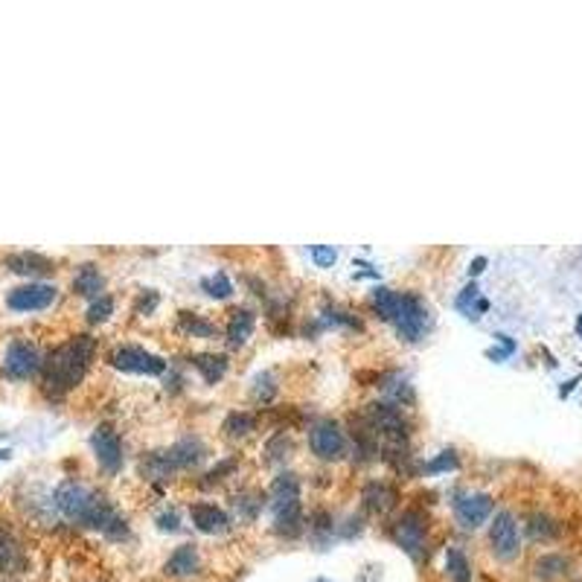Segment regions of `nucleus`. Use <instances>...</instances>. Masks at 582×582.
<instances>
[{
    "label": "nucleus",
    "mask_w": 582,
    "mask_h": 582,
    "mask_svg": "<svg viewBox=\"0 0 582 582\" xmlns=\"http://www.w3.org/2000/svg\"><path fill=\"white\" fill-rule=\"evenodd\" d=\"M96 352V341L91 335H73L59 347H53L44 355V368H41V387L53 399H61L77 387L85 373H88Z\"/></svg>",
    "instance_id": "nucleus-1"
},
{
    "label": "nucleus",
    "mask_w": 582,
    "mask_h": 582,
    "mask_svg": "<svg viewBox=\"0 0 582 582\" xmlns=\"http://www.w3.org/2000/svg\"><path fill=\"white\" fill-rule=\"evenodd\" d=\"M56 510L73 524L93 527V530L108 533L120 515L114 513V506L108 504L100 492L88 489L79 481H64L56 489Z\"/></svg>",
    "instance_id": "nucleus-2"
},
{
    "label": "nucleus",
    "mask_w": 582,
    "mask_h": 582,
    "mask_svg": "<svg viewBox=\"0 0 582 582\" xmlns=\"http://www.w3.org/2000/svg\"><path fill=\"white\" fill-rule=\"evenodd\" d=\"M41 368H44V355L38 352L36 344H29L24 338L9 341V347L4 352V370L9 379L15 382L32 379L36 373H41Z\"/></svg>",
    "instance_id": "nucleus-3"
},
{
    "label": "nucleus",
    "mask_w": 582,
    "mask_h": 582,
    "mask_svg": "<svg viewBox=\"0 0 582 582\" xmlns=\"http://www.w3.org/2000/svg\"><path fill=\"white\" fill-rule=\"evenodd\" d=\"M425 536H428V515L423 510H405L393 524V542L411 559L423 556Z\"/></svg>",
    "instance_id": "nucleus-4"
},
{
    "label": "nucleus",
    "mask_w": 582,
    "mask_h": 582,
    "mask_svg": "<svg viewBox=\"0 0 582 582\" xmlns=\"http://www.w3.org/2000/svg\"><path fill=\"white\" fill-rule=\"evenodd\" d=\"M489 545L492 554L504 559V562H513L521 551V538H519V521H515L513 513L501 510L489 524Z\"/></svg>",
    "instance_id": "nucleus-5"
},
{
    "label": "nucleus",
    "mask_w": 582,
    "mask_h": 582,
    "mask_svg": "<svg viewBox=\"0 0 582 582\" xmlns=\"http://www.w3.org/2000/svg\"><path fill=\"white\" fill-rule=\"evenodd\" d=\"M111 364L123 373H137V376H160L166 370V361L160 355L149 352L143 347H134V344H125V347H117L111 352Z\"/></svg>",
    "instance_id": "nucleus-6"
},
{
    "label": "nucleus",
    "mask_w": 582,
    "mask_h": 582,
    "mask_svg": "<svg viewBox=\"0 0 582 582\" xmlns=\"http://www.w3.org/2000/svg\"><path fill=\"white\" fill-rule=\"evenodd\" d=\"M344 446H347V437H344V431L335 419H318V423L309 428V449L315 451L320 460H338L344 455Z\"/></svg>",
    "instance_id": "nucleus-7"
},
{
    "label": "nucleus",
    "mask_w": 582,
    "mask_h": 582,
    "mask_svg": "<svg viewBox=\"0 0 582 582\" xmlns=\"http://www.w3.org/2000/svg\"><path fill=\"white\" fill-rule=\"evenodd\" d=\"M56 295H59V288L50 283H24L9 291L6 306L12 311H41L56 303Z\"/></svg>",
    "instance_id": "nucleus-8"
},
{
    "label": "nucleus",
    "mask_w": 582,
    "mask_h": 582,
    "mask_svg": "<svg viewBox=\"0 0 582 582\" xmlns=\"http://www.w3.org/2000/svg\"><path fill=\"white\" fill-rule=\"evenodd\" d=\"M428 306L419 300L416 295H402V306H399L396 311V329H399V335H402L405 341H419L423 338V332L428 329Z\"/></svg>",
    "instance_id": "nucleus-9"
},
{
    "label": "nucleus",
    "mask_w": 582,
    "mask_h": 582,
    "mask_svg": "<svg viewBox=\"0 0 582 582\" xmlns=\"http://www.w3.org/2000/svg\"><path fill=\"white\" fill-rule=\"evenodd\" d=\"M91 449L96 455V463L108 472V475H117L123 469V443L120 434L111 425H100L91 434Z\"/></svg>",
    "instance_id": "nucleus-10"
},
{
    "label": "nucleus",
    "mask_w": 582,
    "mask_h": 582,
    "mask_svg": "<svg viewBox=\"0 0 582 582\" xmlns=\"http://www.w3.org/2000/svg\"><path fill=\"white\" fill-rule=\"evenodd\" d=\"M495 510V501L489 492H466L455 501V519L466 530H475L489 519Z\"/></svg>",
    "instance_id": "nucleus-11"
},
{
    "label": "nucleus",
    "mask_w": 582,
    "mask_h": 582,
    "mask_svg": "<svg viewBox=\"0 0 582 582\" xmlns=\"http://www.w3.org/2000/svg\"><path fill=\"white\" fill-rule=\"evenodd\" d=\"M6 268L15 274H24V277H44L56 271V263L47 260L41 254H32V251H20V254H9L6 256Z\"/></svg>",
    "instance_id": "nucleus-12"
},
{
    "label": "nucleus",
    "mask_w": 582,
    "mask_h": 582,
    "mask_svg": "<svg viewBox=\"0 0 582 582\" xmlns=\"http://www.w3.org/2000/svg\"><path fill=\"white\" fill-rule=\"evenodd\" d=\"M190 519L201 533H222V530H228V524H230L228 513H224L222 506L207 504V501L192 504L190 506Z\"/></svg>",
    "instance_id": "nucleus-13"
},
{
    "label": "nucleus",
    "mask_w": 582,
    "mask_h": 582,
    "mask_svg": "<svg viewBox=\"0 0 582 582\" xmlns=\"http://www.w3.org/2000/svg\"><path fill=\"white\" fill-rule=\"evenodd\" d=\"M20 565H24V547L6 524H0V577L18 574Z\"/></svg>",
    "instance_id": "nucleus-14"
},
{
    "label": "nucleus",
    "mask_w": 582,
    "mask_h": 582,
    "mask_svg": "<svg viewBox=\"0 0 582 582\" xmlns=\"http://www.w3.org/2000/svg\"><path fill=\"white\" fill-rule=\"evenodd\" d=\"M198 565H201L198 547L196 545H178L164 562V574L166 577H192L198 570Z\"/></svg>",
    "instance_id": "nucleus-15"
},
{
    "label": "nucleus",
    "mask_w": 582,
    "mask_h": 582,
    "mask_svg": "<svg viewBox=\"0 0 582 582\" xmlns=\"http://www.w3.org/2000/svg\"><path fill=\"white\" fill-rule=\"evenodd\" d=\"M303 524H306V519H303V506H300V501L274 510V533L277 536L297 538L300 533H303Z\"/></svg>",
    "instance_id": "nucleus-16"
},
{
    "label": "nucleus",
    "mask_w": 582,
    "mask_h": 582,
    "mask_svg": "<svg viewBox=\"0 0 582 582\" xmlns=\"http://www.w3.org/2000/svg\"><path fill=\"white\" fill-rule=\"evenodd\" d=\"M256 327V315L251 309H233L228 318V327H224V335H228L230 347H242V344L254 335Z\"/></svg>",
    "instance_id": "nucleus-17"
},
{
    "label": "nucleus",
    "mask_w": 582,
    "mask_h": 582,
    "mask_svg": "<svg viewBox=\"0 0 582 582\" xmlns=\"http://www.w3.org/2000/svg\"><path fill=\"white\" fill-rule=\"evenodd\" d=\"M102 286H105V277L93 263L79 265L77 274H73V291L82 297H93V300L102 297Z\"/></svg>",
    "instance_id": "nucleus-18"
},
{
    "label": "nucleus",
    "mask_w": 582,
    "mask_h": 582,
    "mask_svg": "<svg viewBox=\"0 0 582 582\" xmlns=\"http://www.w3.org/2000/svg\"><path fill=\"white\" fill-rule=\"evenodd\" d=\"M204 443L198 437H184V440H178L175 446L169 449V460L175 463V469H190V466H196V463L204 460Z\"/></svg>",
    "instance_id": "nucleus-19"
},
{
    "label": "nucleus",
    "mask_w": 582,
    "mask_h": 582,
    "mask_svg": "<svg viewBox=\"0 0 582 582\" xmlns=\"http://www.w3.org/2000/svg\"><path fill=\"white\" fill-rule=\"evenodd\" d=\"M361 501L370 513H387L396 504V489L384 481H370L361 492Z\"/></svg>",
    "instance_id": "nucleus-20"
},
{
    "label": "nucleus",
    "mask_w": 582,
    "mask_h": 582,
    "mask_svg": "<svg viewBox=\"0 0 582 582\" xmlns=\"http://www.w3.org/2000/svg\"><path fill=\"white\" fill-rule=\"evenodd\" d=\"M190 364L201 373V379L207 384L222 382V376L228 373V355H215V352H198L192 355Z\"/></svg>",
    "instance_id": "nucleus-21"
},
{
    "label": "nucleus",
    "mask_w": 582,
    "mask_h": 582,
    "mask_svg": "<svg viewBox=\"0 0 582 582\" xmlns=\"http://www.w3.org/2000/svg\"><path fill=\"white\" fill-rule=\"evenodd\" d=\"M268 498H271L274 510L300 501V481L291 475V472H286V475H277L274 483H271V489H268Z\"/></svg>",
    "instance_id": "nucleus-22"
},
{
    "label": "nucleus",
    "mask_w": 582,
    "mask_h": 582,
    "mask_svg": "<svg viewBox=\"0 0 582 582\" xmlns=\"http://www.w3.org/2000/svg\"><path fill=\"white\" fill-rule=\"evenodd\" d=\"M568 568H570V559L568 556H562V554H545V556L536 559L533 574H536V579L551 582V579H559L562 574H568Z\"/></svg>",
    "instance_id": "nucleus-23"
},
{
    "label": "nucleus",
    "mask_w": 582,
    "mask_h": 582,
    "mask_svg": "<svg viewBox=\"0 0 582 582\" xmlns=\"http://www.w3.org/2000/svg\"><path fill=\"white\" fill-rule=\"evenodd\" d=\"M446 574H449V582H472V565L457 545L446 547Z\"/></svg>",
    "instance_id": "nucleus-24"
},
{
    "label": "nucleus",
    "mask_w": 582,
    "mask_h": 582,
    "mask_svg": "<svg viewBox=\"0 0 582 582\" xmlns=\"http://www.w3.org/2000/svg\"><path fill=\"white\" fill-rule=\"evenodd\" d=\"M178 329L192 338H213L215 335V323L196 315V311H178Z\"/></svg>",
    "instance_id": "nucleus-25"
},
{
    "label": "nucleus",
    "mask_w": 582,
    "mask_h": 582,
    "mask_svg": "<svg viewBox=\"0 0 582 582\" xmlns=\"http://www.w3.org/2000/svg\"><path fill=\"white\" fill-rule=\"evenodd\" d=\"M373 306L379 309L382 318L393 320L396 311H399V306H402V295H399V291H393V288H384V286H382V288L373 291Z\"/></svg>",
    "instance_id": "nucleus-26"
},
{
    "label": "nucleus",
    "mask_w": 582,
    "mask_h": 582,
    "mask_svg": "<svg viewBox=\"0 0 582 582\" xmlns=\"http://www.w3.org/2000/svg\"><path fill=\"white\" fill-rule=\"evenodd\" d=\"M527 533H530V538H542V542H547V538H554L559 536V524L551 519V515H545V513H533L530 519H527Z\"/></svg>",
    "instance_id": "nucleus-27"
},
{
    "label": "nucleus",
    "mask_w": 582,
    "mask_h": 582,
    "mask_svg": "<svg viewBox=\"0 0 582 582\" xmlns=\"http://www.w3.org/2000/svg\"><path fill=\"white\" fill-rule=\"evenodd\" d=\"M140 466H143V472L149 478H166V475L175 472V463L169 460V451H152V455L143 457Z\"/></svg>",
    "instance_id": "nucleus-28"
},
{
    "label": "nucleus",
    "mask_w": 582,
    "mask_h": 582,
    "mask_svg": "<svg viewBox=\"0 0 582 582\" xmlns=\"http://www.w3.org/2000/svg\"><path fill=\"white\" fill-rule=\"evenodd\" d=\"M256 428V416L247 411H233L228 419H224V434L228 437H245Z\"/></svg>",
    "instance_id": "nucleus-29"
},
{
    "label": "nucleus",
    "mask_w": 582,
    "mask_h": 582,
    "mask_svg": "<svg viewBox=\"0 0 582 582\" xmlns=\"http://www.w3.org/2000/svg\"><path fill=\"white\" fill-rule=\"evenodd\" d=\"M201 288L207 291L210 297H219V300H224V297L233 295V283H230L228 274H224V271H215L213 277H204V279H201Z\"/></svg>",
    "instance_id": "nucleus-30"
},
{
    "label": "nucleus",
    "mask_w": 582,
    "mask_h": 582,
    "mask_svg": "<svg viewBox=\"0 0 582 582\" xmlns=\"http://www.w3.org/2000/svg\"><path fill=\"white\" fill-rule=\"evenodd\" d=\"M111 311H114V297L111 295L96 297L93 303L88 306V323H102V320L111 318Z\"/></svg>",
    "instance_id": "nucleus-31"
},
{
    "label": "nucleus",
    "mask_w": 582,
    "mask_h": 582,
    "mask_svg": "<svg viewBox=\"0 0 582 582\" xmlns=\"http://www.w3.org/2000/svg\"><path fill=\"white\" fill-rule=\"evenodd\" d=\"M277 393V384H274V376L271 373H263V376H256V382H254V399L256 402H271Z\"/></svg>",
    "instance_id": "nucleus-32"
},
{
    "label": "nucleus",
    "mask_w": 582,
    "mask_h": 582,
    "mask_svg": "<svg viewBox=\"0 0 582 582\" xmlns=\"http://www.w3.org/2000/svg\"><path fill=\"white\" fill-rule=\"evenodd\" d=\"M460 466V460H457V455L455 451H440V455L431 460V463H425V472L428 475H437V472H449V469H457Z\"/></svg>",
    "instance_id": "nucleus-33"
},
{
    "label": "nucleus",
    "mask_w": 582,
    "mask_h": 582,
    "mask_svg": "<svg viewBox=\"0 0 582 582\" xmlns=\"http://www.w3.org/2000/svg\"><path fill=\"white\" fill-rule=\"evenodd\" d=\"M311 256H315V263L320 268H329L332 263H335V247H329V245H311Z\"/></svg>",
    "instance_id": "nucleus-34"
},
{
    "label": "nucleus",
    "mask_w": 582,
    "mask_h": 582,
    "mask_svg": "<svg viewBox=\"0 0 582 582\" xmlns=\"http://www.w3.org/2000/svg\"><path fill=\"white\" fill-rule=\"evenodd\" d=\"M478 300V286L475 283H469L466 288L460 291V297H457V309L460 311H466V315L472 318V303Z\"/></svg>",
    "instance_id": "nucleus-35"
},
{
    "label": "nucleus",
    "mask_w": 582,
    "mask_h": 582,
    "mask_svg": "<svg viewBox=\"0 0 582 582\" xmlns=\"http://www.w3.org/2000/svg\"><path fill=\"white\" fill-rule=\"evenodd\" d=\"M309 524H311V530H318V533H329V530H332V515H329L327 510H315V513H311Z\"/></svg>",
    "instance_id": "nucleus-36"
},
{
    "label": "nucleus",
    "mask_w": 582,
    "mask_h": 582,
    "mask_svg": "<svg viewBox=\"0 0 582 582\" xmlns=\"http://www.w3.org/2000/svg\"><path fill=\"white\" fill-rule=\"evenodd\" d=\"M323 320H327V323H344V327H359V318H352V315H347V311H338V309L323 311Z\"/></svg>",
    "instance_id": "nucleus-37"
},
{
    "label": "nucleus",
    "mask_w": 582,
    "mask_h": 582,
    "mask_svg": "<svg viewBox=\"0 0 582 582\" xmlns=\"http://www.w3.org/2000/svg\"><path fill=\"white\" fill-rule=\"evenodd\" d=\"M495 341L501 344V350H487V355L489 359H495V361H501V359H506V355H510L513 350H515V344H513V338H506V335H495Z\"/></svg>",
    "instance_id": "nucleus-38"
},
{
    "label": "nucleus",
    "mask_w": 582,
    "mask_h": 582,
    "mask_svg": "<svg viewBox=\"0 0 582 582\" xmlns=\"http://www.w3.org/2000/svg\"><path fill=\"white\" fill-rule=\"evenodd\" d=\"M160 303V297H158V291H143L137 300V311L140 315H149V311H155V306Z\"/></svg>",
    "instance_id": "nucleus-39"
},
{
    "label": "nucleus",
    "mask_w": 582,
    "mask_h": 582,
    "mask_svg": "<svg viewBox=\"0 0 582 582\" xmlns=\"http://www.w3.org/2000/svg\"><path fill=\"white\" fill-rule=\"evenodd\" d=\"M158 524H160V530H178V515L175 513L158 515Z\"/></svg>",
    "instance_id": "nucleus-40"
},
{
    "label": "nucleus",
    "mask_w": 582,
    "mask_h": 582,
    "mask_svg": "<svg viewBox=\"0 0 582 582\" xmlns=\"http://www.w3.org/2000/svg\"><path fill=\"white\" fill-rule=\"evenodd\" d=\"M483 268H487V256H478V260L469 265V274H481Z\"/></svg>",
    "instance_id": "nucleus-41"
},
{
    "label": "nucleus",
    "mask_w": 582,
    "mask_h": 582,
    "mask_svg": "<svg viewBox=\"0 0 582 582\" xmlns=\"http://www.w3.org/2000/svg\"><path fill=\"white\" fill-rule=\"evenodd\" d=\"M577 335H579V338H582V315H579V318H577Z\"/></svg>",
    "instance_id": "nucleus-42"
},
{
    "label": "nucleus",
    "mask_w": 582,
    "mask_h": 582,
    "mask_svg": "<svg viewBox=\"0 0 582 582\" xmlns=\"http://www.w3.org/2000/svg\"><path fill=\"white\" fill-rule=\"evenodd\" d=\"M9 457V451H0V460H6Z\"/></svg>",
    "instance_id": "nucleus-43"
}]
</instances>
